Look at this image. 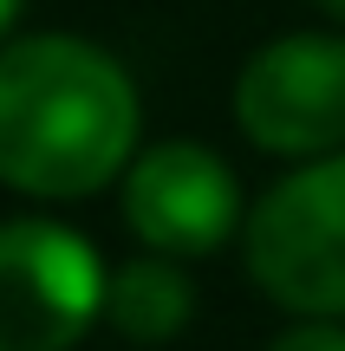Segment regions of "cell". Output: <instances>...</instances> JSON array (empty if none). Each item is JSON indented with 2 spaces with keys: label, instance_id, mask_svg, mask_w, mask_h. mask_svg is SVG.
Returning a JSON list of instances; mask_svg holds the SVG:
<instances>
[{
  "label": "cell",
  "instance_id": "obj_1",
  "mask_svg": "<svg viewBox=\"0 0 345 351\" xmlns=\"http://www.w3.org/2000/svg\"><path fill=\"white\" fill-rule=\"evenodd\" d=\"M137 85L78 33L0 46V182L39 202H78L117 182L137 150Z\"/></svg>",
  "mask_w": 345,
  "mask_h": 351
},
{
  "label": "cell",
  "instance_id": "obj_2",
  "mask_svg": "<svg viewBox=\"0 0 345 351\" xmlns=\"http://www.w3.org/2000/svg\"><path fill=\"white\" fill-rule=\"evenodd\" d=\"M248 280L300 319H345V150L313 156L241 221Z\"/></svg>",
  "mask_w": 345,
  "mask_h": 351
},
{
  "label": "cell",
  "instance_id": "obj_3",
  "mask_svg": "<svg viewBox=\"0 0 345 351\" xmlns=\"http://www.w3.org/2000/svg\"><path fill=\"white\" fill-rule=\"evenodd\" d=\"M104 280L78 228L0 221V351H72L104 319Z\"/></svg>",
  "mask_w": 345,
  "mask_h": 351
},
{
  "label": "cell",
  "instance_id": "obj_4",
  "mask_svg": "<svg viewBox=\"0 0 345 351\" xmlns=\"http://www.w3.org/2000/svg\"><path fill=\"white\" fill-rule=\"evenodd\" d=\"M235 124L267 156L345 150V33H281L235 78Z\"/></svg>",
  "mask_w": 345,
  "mask_h": 351
},
{
  "label": "cell",
  "instance_id": "obj_5",
  "mask_svg": "<svg viewBox=\"0 0 345 351\" xmlns=\"http://www.w3.org/2000/svg\"><path fill=\"white\" fill-rule=\"evenodd\" d=\"M241 182L209 143L169 137L130 156L124 169V228L150 254L169 261H202L222 254L228 234L241 228Z\"/></svg>",
  "mask_w": 345,
  "mask_h": 351
},
{
  "label": "cell",
  "instance_id": "obj_6",
  "mask_svg": "<svg viewBox=\"0 0 345 351\" xmlns=\"http://www.w3.org/2000/svg\"><path fill=\"white\" fill-rule=\"evenodd\" d=\"M195 319V287L169 254L124 261L104 280V326L130 345H169Z\"/></svg>",
  "mask_w": 345,
  "mask_h": 351
},
{
  "label": "cell",
  "instance_id": "obj_7",
  "mask_svg": "<svg viewBox=\"0 0 345 351\" xmlns=\"http://www.w3.org/2000/svg\"><path fill=\"white\" fill-rule=\"evenodd\" d=\"M267 351H345V319H307V326L281 332Z\"/></svg>",
  "mask_w": 345,
  "mask_h": 351
},
{
  "label": "cell",
  "instance_id": "obj_8",
  "mask_svg": "<svg viewBox=\"0 0 345 351\" xmlns=\"http://www.w3.org/2000/svg\"><path fill=\"white\" fill-rule=\"evenodd\" d=\"M13 13H20V0H0V33L13 26Z\"/></svg>",
  "mask_w": 345,
  "mask_h": 351
},
{
  "label": "cell",
  "instance_id": "obj_9",
  "mask_svg": "<svg viewBox=\"0 0 345 351\" xmlns=\"http://www.w3.org/2000/svg\"><path fill=\"white\" fill-rule=\"evenodd\" d=\"M320 7H326V13H333V20H339V26H345V0H320Z\"/></svg>",
  "mask_w": 345,
  "mask_h": 351
}]
</instances>
